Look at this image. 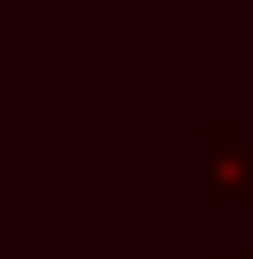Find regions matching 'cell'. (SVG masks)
<instances>
[{
    "instance_id": "6da1fadb",
    "label": "cell",
    "mask_w": 253,
    "mask_h": 259,
    "mask_svg": "<svg viewBox=\"0 0 253 259\" xmlns=\"http://www.w3.org/2000/svg\"><path fill=\"white\" fill-rule=\"evenodd\" d=\"M205 199H253V145L223 115L205 121Z\"/></svg>"
},
{
    "instance_id": "7a4b0ae2",
    "label": "cell",
    "mask_w": 253,
    "mask_h": 259,
    "mask_svg": "<svg viewBox=\"0 0 253 259\" xmlns=\"http://www.w3.org/2000/svg\"><path fill=\"white\" fill-rule=\"evenodd\" d=\"M211 259H253V253H211Z\"/></svg>"
}]
</instances>
